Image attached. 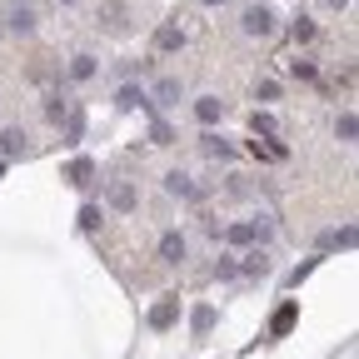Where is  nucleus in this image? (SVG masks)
<instances>
[{"instance_id": "18", "label": "nucleus", "mask_w": 359, "mask_h": 359, "mask_svg": "<svg viewBox=\"0 0 359 359\" xmlns=\"http://www.w3.org/2000/svg\"><path fill=\"white\" fill-rule=\"evenodd\" d=\"M240 274H269V255L265 249H249V255L240 260Z\"/></svg>"}, {"instance_id": "29", "label": "nucleus", "mask_w": 359, "mask_h": 359, "mask_svg": "<svg viewBox=\"0 0 359 359\" xmlns=\"http://www.w3.org/2000/svg\"><path fill=\"white\" fill-rule=\"evenodd\" d=\"M215 274H220V280H235V274H240V260H235V255H225V260L215 265Z\"/></svg>"}, {"instance_id": "33", "label": "nucleus", "mask_w": 359, "mask_h": 359, "mask_svg": "<svg viewBox=\"0 0 359 359\" xmlns=\"http://www.w3.org/2000/svg\"><path fill=\"white\" fill-rule=\"evenodd\" d=\"M0 180H6V165H0Z\"/></svg>"}, {"instance_id": "15", "label": "nucleus", "mask_w": 359, "mask_h": 359, "mask_svg": "<svg viewBox=\"0 0 359 359\" xmlns=\"http://www.w3.org/2000/svg\"><path fill=\"white\" fill-rule=\"evenodd\" d=\"M155 105H180V80L175 75H165L155 85Z\"/></svg>"}, {"instance_id": "20", "label": "nucleus", "mask_w": 359, "mask_h": 359, "mask_svg": "<svg viewBox=\"0 0 359 359\" xmlns=\"http://www.w3.org/2000/svg\"><path fill=\"white\" fill-rule=\"evenodd\" d=\"M205 155H215V160H235V145L220 140V135H205Z\"/></svg>"}, {"instance_id": "1", "label": "nucleus", "mask_w": 359, "mask_h": 359, "mask_svg": "<svg viewBox=\"0 0 359 359\" xmlns=\"http://www.w3.org/2000/svg\"><path fill=\"white\" fill-rule=\"evenodd\" d=\"M110 209H120V215H135V209H140V189H135L130 180H115V185H110Z\"/></svg>"}, {"instance_id": "14", "label": "nucleus", "mask_w": 359, "mask_h": 359, "mask_svg": "<svg viewBox=\"0 0 359 359\" xmlns=\"http://www.w3.org/2000/svg\"><path fill=\"white\" fill-rule=\"evenodd\" d=\"M125 15H130V10H125L120 0H105V6H100V20H105L110 30H125Z\"/></svg>"}, {"instance_id": "28", "label": "nucleus", "mask_w": 359, "mask_h": 359, "mask_svg": "<svg viewBox=\"0 0 359 359\" xmlns=\"http://www.w3.org/2000/svg\"><path fill=\"white\" fill-rule=\"evenodd\" d=\"M80 229H100V205H85V209H80Z\"/></svg>"}, {"instance_id": "35", "label": "nucleus", "mask_w": 359, "mask_h": 359, "mask_svg": "<svg viewBox=\"0 0 359 359\" xmlns=\"http://www.w3.org/2000/svg\"><path fill=\"white\" fill-rule=\"evenodd\" d=\"M0 35H6V30H0Z\"/></svg>"}, {"instance_id": "22", "label": "nucleus", "mask_w": 359, "mask_h": 359, "mask_svg": "<svg viewBox=\"0 0 359 359\" xmlns=\"http://www.w3.org/2000/svg\"><path fill=\"white\" fill-rule=\"evenodd\" d=\"M70 80H95V55H75L70 60Z\"/></svg>"}, {"instance_id": "6", "label": "nucleus", "mask_w": 359, "mask_h": 359, "mask_svg": "<svg viewBox=\"0 0 359 359\" xmlns=\"http://www.w3.org/2000/svg\"><path fill=\"white\" fill-rule=\"evenodd\" d=\"M245 30H249V35H260V40H265V35H274V15H269L265 6L245 10Z\"/></svg>"}, {"instance_id": "25", "label": "nucleus", "mask_w": 359, "mask_h": 359, "mask_svg": "<svg viewBox=\"0 0 359 359\" xmlns=\"http://www.w3.org/2000/svg\"><path fill=\"white\" fill-rule=\"evenodd\" d=\"M354 245V229L345 225V229H334V235H325V249H349Z\"/></svg>"}, {"instance_id": "34", "label": "nucleus", "mask_w": 359, "mask_h": 359, "mask_svg": "<svg viewBox=\"0 0 359 359\" xmlns=\"http://www.w3.org/2000/svg\"><path fill=\"white\" fill-rule=\"evenodd\" d=\"M60 6H75V0H60Z\"/></svg>"}, {"instance_id": "13", "label": "nucleus", "mask_w": 359, "mask_h": 359, "mask_svg": "<svg viewBox=\"0 0 359 359\" xmlns=\"http://www.w3.org/2000/svg\"><path fill=\"white\" fill-rule=\"evenodd\" d=\"M65 115H70V100L60 95V90H50V95H45V120H50V125H60Z\"/></svg>"}, {"instance_id": "2", "label": "nucleus", "mask_w": 359, "mask_h": 359, "mask_svg": "<svg viewBox=\"0 0 359 359\" xmlns=\"http://www.w3.org/2000/svg\"><path fill=\"white\" fill-rule=\"evenodd\" d=\"M185 235H180V229H165V235H160V245H155V255H160V265H180L185 260Z\"/></svg>"}, {"instance_id": "23", "label": "nucleus", "mask_w": 359, "mask_h": 359, "mask_svg": "<svg viewBox=\"0 0 359 359\" xmlns=\"http://www.w3.org/2000/svg\"><path fill=\"white\" fill-rule=\"evenodd\" d=\"M80 135H85V115L70 110V115H65V145H80Z\"/></svg>"}, {"instance_id": "7", "label": "nucleus", "mask_w": 359, "mask_h": 359, "mask_svg": "<svg viewBox=\"0 0 359 359\" xmlns=\"http://www.w3.org/2000/svg\"><path fill=\"white\" fill-rule=\"evenodd\" d=\"M165 189H170V195H180V200H195V195H200V185L189 180L185 170H170V175H165Z\"/></svg>"}, {"instance_id": "21", "label": "nucleus", "mask_w": 359, "mask_h": 359, "mask_svg": "<svg viewBox=\"0 0 359 359\" xmlns=\"http://www.w3.org/2000/svg\"><path fill=\"white\" fill-rule=\"evenodd\" d=\"M209 329H215V305H200L195 309V340H205Z\"/></svg>"}, {"instance_id": "17", "label": "nucleus", "mask_w": 359, "mask_h": 359, "mask_svg": "<svg viewBox=\"0 0 359 359\" xmlns=\"http://www.w3.org/2000/svg\"><path fill=\"white\" fill-rule=\"evenodd\" d=\"M225 240H229V245H255V240H260V225H229Z\"/></svg>"}, {"instance_id": "19", "label": "nucleus", "mask_w": 359, "mask_h": 359, "mask_svg": "<svg viewBox=\"0 0 359 359\" xmlns=\"http://www.w3.org/2000/svg\"><path fill=\"white\" fill-rule=\"evenodd\" d=\"M289 75H294V80H320V65H314L309 55H294V60H289Z\"/></svg>"}, {"instance_id": "32", "label": "nucleus", "mask_w": 359, "mask_h": 359, "mask_svg": "<svg viewBox=\"0 0 359 359\" xmlns=\"http://www.w3.org/2000/svg\"><path fill=\"white\" fill-rule=\"evenodd\" d=\"M329 6H334V10H345V0H329Z\"/></svg>"}, {"instance_id": "3", "label": "nucleus", "mask_w": 359, "mask_h": 359, "mask_svg": "<svg viewBox=\"0 0 359 359\" xmlns=\"http://www.w3.org/2000/svg\"><path fill=\"white\" fill-rule=\"evenodd\" d=\"M175 325H180V294H165L150 309V329H175Z\"/></svg>"}, {"instance_id": "9", "label": "nucleus", "mask_w": 359, "mask_h": 359, "mask_svg": "<svg viewBox=\"0 0 359 359\" xmlns=\"http://www.w3.org/2000/svg\"><path fill=\"white\" fill-rule=\"evenodd\" d=\"M249 130H255L260 140H274V135H280V120H274L269 110H255V115H249Z\"/></svg>"}, {"instance_id": "5", "label": "nucleus", "mask_w": 359, "mask_h": 359, "mask_svg": "<svg viewBox=\"0 0 359 359\" xmlns=\"http://www.w3.org/2000/svg\"><path fill=\"white\" fill-rule=\"evenodd\" d=\"M300 320V300H285L280 309H274V320H269V334L280 340V334H289V325Z\"/></svg>"}, {"instance_id": "27", "label": "nucleus", "mask_w": 359, "mask_h": 359, "mask_svg": "<svg viewBox=\"0 0 359 359\" xmlns=\"http://www.w3.org/2000/svg\"><path fill=\"white\" fill-rule=\"evenodd\" d=\"M170 140H175V135H170V125L155 120V125H150V145H170Z\"/></svg>"}, {"instance_id": "31", "label": "nucleus", "mask_w": 359, "mask_h": 359, "mask_svg": "<svg viewBox=\"0 0 359 359\" xmlns=\"http://www.w3.org/2000/svg\"><path fill=\"white\" fill-rule=\"evenodd\" d=\"M200 6H225V0H200Z\"/></svg>"}, {"instance_id": "30", "label": "nucleus", "mask_w": 359, "mask_h": 359, "mask_svg": "<svg viewBox=\"0 0 359 359\" xmlns=\"http://www.w3.org/2000/svg\"><path fill=\"white\" fill-rule=\"evenodd\" d=\"M255 95H260V100H280V85H274V80H260Z\"/></svg>"}, {"instance_id": "24", "label": "nucleus", "mask_w": 359, "mask_h": 359, "mask_svg": "<svg viewBox=\"0 0 359 359\" xmlns=\"http://www.w3.org/2000/svg\"><path fill=\"white\" fill-rule=\"evenodd\" d=\"M334 135H340V140H345V145H349V140H354V135H359V120H354V115H349V110H345V115H340V120H334Z\"/></svg>"}, {"instance_id": "4", "label": "nucleus", "mask_w": 359, "mask_h": 359, "mask_svg": "<svg viewBox=\"0 0 359 359\" xmlns=\"http://www.w3.org/2000/svg\"><path fill=\"white\" fill-rule=\"evenodd\" d=\"M6 25H10L15 35H30V30H35V6H25V0H15V6L6 10Z\"/></svg>"}, {"instance_id": "26", "label": "nucleus", "mask_w": 359, "mask_h": 359, "mask_svg": "<svg viewBox=\"0 0 359 359\" xmlns=\"http://www.w3.org/2000/svg\"><path fill=\"white\" fill-rule=\"evenodd\" d=\"M289 30H294V45H309V40H314V20H305V15H300Z\"/></svg>"}, {"instance_id": "10", "label": "nucleus", "mask_w": 359, "mask_h": 359, "mask_svg": "<svg viewBox=\"0 0 359 359\" xmlns=\"http://www.w3.org/2000/svg\"><path fill=\"white\" fill-rule=\"evenodd\" d=\"M180 45H185V30H180V25H160V30H155V50L170 55V50H180Z\"/></svg>"}, {"instance_id": "8", "label": "nucleus", "mask_w": 359, "mask_h": 359, "mask_svg": "<svg viewBox=\"0 0 359 359\" xmlns=\"http://www.w3.org/2000/svg\"><path fill=\"white\" fill-rule=\"evenodd\" d=\"M220 115H225V100H220V95H200V100H195V120H200V125H215Z\"/></svg>"}, {"instance_id": "12", "label": "nucleus", "mask_w": 359, "mask_h": 359, "mask_svg": "<svg viewBox=\"0 0 359 359\" xmlns=\"http://www.w3.org/2000/svg\"><path fill=\"white\" fill-rule=\"evenodd\" d=\"M145 100H150V95H145L140 85H120V90H115V105H120V110H140Z\"/></svg>"}, {"instance_id": "16", "label": "nucleus", "mask_w": 359, "mask_h": 359, "mask_svg": "<svg viewBox=\"0 0 359 359\" xmlns=\"http://www.w3.org/2000/svg\"><path fill=\"white\" fill-rule=\"evenodd\" d=\"M0 150H6V155H25V130H15V125L0 130Z\"/></svg>"}, {"instance_id": "11", "label": "nucleus", "mask_w": 359, "mask_h": 359, "mask_svg": "<svg viewBox=\"0 0 359 359\" xmlns=\"http://www.w3.org/2000/svg\"><path fill=\"white\" fill-rule=\"evenodd\" d=\"M65 180H70V185H90V180H95V160H85V155H80V160H70Z\"/></svg>"}]
</instances>
